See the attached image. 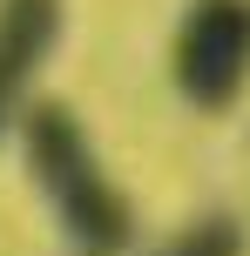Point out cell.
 I'll use <instances>...</instances> for the list:
<instances>
[{"label": "cell", "instance_id": "6da1fadb", "mask_svg": "<svg viewBox=\"0 0 250 256\" xmlns=\"http://www.w3.org/2000/svg\"><path fill=\"white\" fill-rule=\"evenodd\" d=\"M27 168H34L41 196L54 202L61 230L75 236L81 250L115 256L129 243V202H122V189L102 176L81 122L68 115L61 102H41L34 115H27Z\"/></svg>", "mask_w": 250, "mask_h": 256}, {"label": "cell", "instance_id": "7a4b0ae2", "mask_svg": "<svg viewBox=\"0 0 250 256\" xmlns=\"http://www.w3.org/2000/svg\"><path fill=\"white\" fill-rule=\"evenodd\" d=\"M169 74L183 88V102L230 108L250 81V0H196L176 34Z\"/></svg>", "mask_w": 250, "mask_h": 256}, {"label": "cell", "instance_id": "3957f363", "mask_svg": "<svg viewBox=\"0 0 250 256\" xmlns=\"http://www.w3.org/2000/svg\"><path fill=\"white\" fill-rule=\"evenodd\" d=\"M61 40V0H0V128H7L21 88Z\"/></svg>", "mask_w": 250, "mask_h": 256}, {"label": "cell", "instance_id": "277c9868", "mask_svg": "<svg viewBox=\"0 0 250 256\" xmlns=\"http://www.w3.org/2000/svg\"><path fill=\"white\" fill-rule=\"evenodd\" d=\"M162 256H243V236H237V222H196V230H183Z\"/></svg>", "mask_w": 250, "mask_h": 256}]
</instances>
